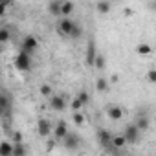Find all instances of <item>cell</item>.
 <instances>
[{"instance_id": "obj_33", "label": "cell", "mask_w": 156, "mask_h": 156, "mask_svg": "<svg viewBox=\"0 0 156 156\" xmlns=\"http://www.w3.org/2000/svg\"><path fill=\"white\" fill-rule=\"evenodd\" d=\"M51 147H55V141H53V140H51V141H50V143H48V151H50V149H51Z\"/></svg>"}, {"instance_id": "obj_30", "label": "cell", "mask_w": 156, "mask_h": 156, "mask_svg": "<svg viewBox=\"0 0 156 156\" xmlns=\"http://www.w3.org/2000/svg\"><path fill=\"white\" fill-rule=\"evenodd\" d=\"M6 11H8V8L2 4V0H0V17H4V15H6Z\"/></svg>"}, {"instance_id": "obj_11", "label": "cell", "mask_w": 156, "mask_h": 156, "mask_svg": "<svg viewBox=\"0 0 156 156\" xmlns=\"http://www.w3.org/2000/svg\"><path fill=\"white\" fill-rule=\"evenodd\" d=\"M96 55H98V48H96V42L90 39V41H88V46H87V64H88V66L94 64Z\"/></svg>"}, {"instance_id": "obj_21", "label": "cell", "mask_w": 156, "mask_h": 156, "mask_svg": "<svg viewBox=\"0 0 156 156\" xmlns=\"http://www.w3.org/2000/svg\"><path fill=\"white\" fill-rule=\"evenodd\" d=\"M11 39V31L8 28H0V44H6Z\"/></svg>"}, {"instance_id": "obj_6", "label": "cell", "mask_w": 156, "mask_h": 156, "mask_svg": "<svg viewBox=\"0 0 156 156\" xmlns=\"http://www.w3.org/2000/svg\"><path fill=\"white\" fill-rule=\"evenodd\" d=\"M51 129H53V123H51L50 119L41 118V119L37 121V132H39V136H41V138L50 136V134H51Z\"/></svg>"}, {"instance_id": "obj_18", "label": "cell", "mask_w": 156, "mask_h": 156, "mask_svg": "<svg viewBox=\"0 0 156 156\" xmlns=\"http://www.w3.org/2000/svg\"><path fill=\"white\" fill-rule=\"evenodd\" d=\"M48 11H50V15H53V17L61 15V2H59V0H53V2H50Z\"/></svg>"}, {"instance_id": "obj_32", "label": "cell", "mask_w": 156, "mask_h": 156, "mask_svg": "<svg viewBox=\"0 0 156 156\" xmlns=\"http://www.w3.org/2000/svg\"><path fill=\"white\" fill-rule=\"evenodd\" d=\"M2 4H4L6 8H11V6H13V0H2Z\"/></svg>"}, {"instance_id": "obj_29", "label": "cell", "mask_w": 156, "mask_h": 156, "mask_svg": "<svg viewBox=\"0 0 156 156\" xmlns=\"http://www.w3.org/2000/svg\"><path fill=\"white\" fill-rule=\"evenodd\" d=\"M149 81H151V83L156 81V72H154V70H149Z\"/></svg>"}, {"instance_id": "obj_16", "label": "cell", "mask_w": 156, "mask_h": 156, "mask_svg": "<svg viewBox=\"0 0 156 156\" xmlns=\"http://www.w3.org/2000/svg\"><path fill=\"white\" fill-rule=\"evenodd\" d=\"M107 114H108V118L110 119H114V121H118V119H121L123 118V110L119 108V107H108V110H107Z\"/></svg>"}, {"instance_id": "obj_5", "label": "cell", "mask_w": 156, "mask_h": 156, "mask_svg": "<svg viewBox=\"0 0 156 156\" xmlns=\"http://www.w3.org/2000/svg\"><path fill=\"white\" fill-rule=\"evenodd\" d=\"M37 48H39V39H37L35 35H26V37H24V41H22V46H20V50L31 55V53H33Z\"/></svg>"}, {"instance_id": "obj_3", "label": "cell", "mask_w": 156, "mask_h": 156, "mask_svg": "<svg viewBox=\"0 0 156 156\" xmlns=\"http://www.w3.org/2000/svg\"><path fill=\"white\" fill-rule=\"evenodd\" d=\"M110 140H112V134H110L107 129H99V130H98V141L105 147V151H107V152H116V147L112 145Z\"/></svg>"}, {"instance_id": "obj_9", "label": "cell", "mask_w": 156, "mask_h": 156, "mask_svg": "<svg viewBox=\"0 0 156 156\" xmlns=\"http://www.w3.org/2000/svg\"><path fill=\"white\" fill-rule=\"evenodd\" d=\"M50 107H51L55 112L64 110V108H66V98H64V96H55V94H51V96H50Z\"/></svg>"}, {"instance_id": "obj_20", "label": "cell", "mask_w": 156, "mask_h": 156, "mask_svg": "<svg viewBox=\"0 0 156 156\" xmlns=\"http://www.w3.org/2000/svg\"><path fill=\"white\" fill-rule=\"evenodd\" d=\"M136 51H138L140 55H151V53H152V48H151L149 44H145V42H141V44H138V48H136Z\"/></svg>"}, {"instance_id": "obj_2", "label": "cell", "mask_w": 156, "mask_h": 156, "mask_svg": "<svg viewBox=\"0 0 156 156\" xmlns=\"http://www.w3.org/2000/svg\"><path fill=\"white\" fill-rule=\"evenodd\" d=\"M15 66H17L20 72H28V70H31V55L20 50V51L17 53V57H15Z\"/></svg>"}, {"instance_id": "obj_7", "label": "cell", "mask_w": 156, "mask_h": 156, "mask_svg": "<svg viewBox=\"0 0 156 156\" xmlns=\"http://www.w3.org/2000/svg\"><path fill=\"white\" fill-rule=\"evenodd\" d=\"M0 108L4 110V116H6V118H9V116H11L13 99H11V96H9V94H6V92H0Z\"/></svg>"}, {"instance_id": "obj_23", "label": "cell", "mask_w": 156, "mask_h": 156, "mask_svg": "<svg viewBox=\"0 0 156 156\" xmlns=\"http://www.w3.org/2000/svg\"><path fill=\"white\" fill-rule=\"evenodd\" d=\"M92 66L98 68V70H105V57H103L101 53H98L96 59H94V64H92Z\"/></svg>"}, {"instance_id": "obj_28", "label": "cell", "mask_w": 156, "mask_h": 156, "mask_svg": "<svg viewBox=\"0 0 156 156\" xmlns=\"http://www.w3.org/2000/svg\"><path fill=\"white\" fill-rule=\"evenodd\" d=\"M72 108H73V110H83V103H81L79 99H77V98H75V99L72 101Z\"/></svg>"}, {"instance_id": "obj_19", "label": "cell", "mask_w": 156, "mask_h": 156, "mask_svg": "<svg viewBox=\"0 0 156 156\" xmlns=\"http://www.w3.org/2000/svg\"><path fill=\"white\" fill-rule=\"evenodd\" d=\"M26 152H28V149L24 147V141L13 143V152H11V154H15V156H20V154H26Z\"/></svg>"}, {"instance_id": "obj_1", "label": "cell", "mask_w": 156, "mask_h": 156, "mask_svg": "<svg viewBox=\"0 0 156 156\" xmlns=\"http://www.w3.org/2000/svg\"><path fill=\"white\" fill-rule=\"evenodd\" d=\"M57 30H59L61 35H64V37H68V39H79V37L83 35L81 26L77 24V22H73L72 19H68V17H64L62 20L57 22Z\"/></svg>"}, {"instance_id": "obj_24", "label": "cell", "mask_w": 156, "mask_h": 156, "mask_svg": "<svg viewBox=\"0 0 156 156\" xmlns=\"http://www.w3.org/2000/svg\"><path fill=\"white\" fill-rule=\"evenodd\" d=\"M112 145L116 147V149H121V147H125L127 145V141H125V138L123 136H112Z\"/></svg>"}, {"instance_id": "obj_8", "label": "cell", "mask_w": 156, "mask_h": 156, "mask_svg": "<svg viewBox=\"0 0 156 156\" xmlns=\"http://www.w3.org/2000/svg\"><path fill=\"white\" fill-rule=\"evenodd\" d=\"M61 141H64V149H68V151H75L77 147H79V136L77 134H73V132H68Z\"/></svg>"}, {"instance_id": "obj_31", "label": "cell", "mask_w": 156, "mask_h": 156, "mask_svg": "<svg viewBox=\"0 0 156 156\" xmlns=\"http://www.w3.org/2000/svg\"><path fill=\"white\" fill-rule=\"evenodd\" d=\"M123 15H125V17H130V15H132V9H130V8H125V9H123Z\"/></svg>"}, {"instance_id": "obj_10", "label": "cell", "mask_w": 156, "mask_h": 156, "mask_svg": "<svg viewBox=\"0 0 156 156\" xmlns=\"http://www.w3.org/2000/svg\"><path fill=\"white\" fill-rule=\"evenodd\" d=\"M51 132H53V138H55L57 141H61V140L68 134V125H66V121H64V119L57 121V125L51 129Z\"/></svg>"}, {"instance_id": "obj_4", "label": "cell", "mask_w": 156, "mask_h": 156, "mask_svg": "<svg viewBox=\"0 0 156 156\" xmlns=\"http://www.w3.org/2000/svg\"><path fill=\"white\" fill-rule=\"evenodd\" d=\"M140 129L132 123V125H127L125 127V130H123V138H125V141L127 143H138V140H140Z\"/></svg>"}, {"instance_id": "obj_12", "label": "cell", "mask_w": 156, "mask_h": 156, "mask_svg": "<svg viewBox=\"0 0 156 156\" xmlns=\"http://www.w3.org/2000/svg\"><path fill=\"white\" fill-rule=\"evenodd\" d=\"M96 9H98V13H101V15H107V13L112 9L110 0H99V2L96 4Z\"/></svg>"}, {"instance_id": "obj_13", "label": "cell", "mask_w": 156, "mask_h": 156, "mask_svg": "<svg viewBox=\"0 0 156 156\" xmlns=\"http://www.w3.org/2000/svg\"><path fill=\"white\" fill-rule=\"evenodd\" d=\"M134 125H136V127H138V129H140V130H147V129H149V127H151V119H149V118H147V116H145V114H140V116H138V119H136V123H134Z\"/></svg>"}, {"instance_id": "obj_27", "label": "cell", "mask_w": 156, "mask_h": 156, "mask_svg": "<svg viewBox=\"0 0 156 156\" xmlns=\"http://www.w3.org/2000/svg\"><path fill=\"white\" fill-rule=\"evenodd\" d=\"M9 140H11V141H13V143H19V141H24V138H22V134H20V132H19V130H17V132H13V134H11V138H9Z\"/></svg>"}, {"instance_id": "obj_34", "label": "cell", "mask_w": 156, "mask_h": 156, "mask_svg": "<svg viewBox=\"0 0 156 156\" xmlns=\"http://www.w3.org/2000/svg\"><path fill=\"white\" fill-rule=\"evenodd\" d=\"M112 2H118V0H112Z\"/></svg>"}, {"instance_id": "obj_17", "label": "cell", "mask_w": 156, "mask_h": 156, "mask_svg": "<svg viewBox=\"0 0 156 156\" xmlns=\"http://www.w3.org/2000/svg\"><path fill=\"white\" fill-rule=\"evenodd\" d=\"M72 119H73V123H75L77 127H83V125H85V121H87V119H85V114H83L81 110H75V112H73V116H72Z\"/></svg>"}, {"instance_id": "obj_22", "label": "cell", "mask_w": 156, "mask_h": 156, "mask_svg": "<svg viewBox=\"0 0 156 156\" xmlns=\"http://www.w3.org/2000/svg\"><path fill=\"white\" fill-rule=\"evenodd\" d=\"M96 90H98V92H107V90H108V83H107V79L99 77V79L96 81Z\"/></svg>"}, {"instance_id": "obj_25", "label": "cell", "mask_w": 156, "mask_h": 156, "mask_svg": "<svg viewBox=\"0 0 156 156\" xmlns=\"http://www.w3.org/2000/svg\"><path fill=\"white\" fill-rule=\"evenodd\" d=\"M77 99H79V101L83 103V107H85V105H87V103L90 101V96H88V92H85V90H81L79 94H77Z\"/></svg>"}, {"instance_id": "obj_15", "label": "cell", "mask_w": 156, "mask_h": 156, "mask_svg": "<svg viewBox=\"0 0 156 156\" xmlns=\"http://www.w3.org/2000/svg\"><path fill=\"white\" fill-rule=\"evenodd\" d=\"M13 152V141H0V156H11Z\"/></svg>"}, {"instance_id": "obj_14", "label": "cell", "mask_w": 156, "mask_h": 156, "mask_svg": "<svg viewBox=\"0 0 156 156\" xmlns=\"http://www.w3.org/2000/svg\"><path fill=\"white\" fill-rule=\"evenodd\" d=\"M73 2L72 0H62L61 2V15L62 17H68V15H72V11H73Z\"/></svg>"}, {"instance_id": "obj_26", "label": "cell", "mask_w": 156, "mask_h": 156, "mask_svg": "<svg viewBox=\"0 0 156 156\" xmlns=\"http://www.w3.org/2000/svg\"><path fill=\"white\" fill-rule=\"evenodd\" d=\"M41 94H42L44 98H50V96L53 94V90H51L50 85H42V87H41Z\"/></svg>"}]
</instances>
